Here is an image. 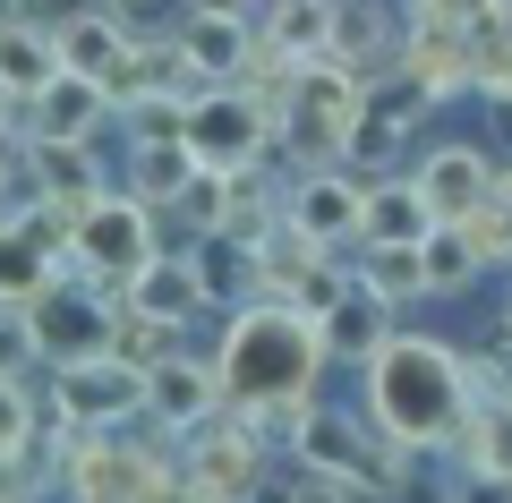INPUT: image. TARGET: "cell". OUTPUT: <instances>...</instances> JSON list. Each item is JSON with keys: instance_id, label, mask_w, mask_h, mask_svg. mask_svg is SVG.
<instances>
[{"instance_id": "1", "label": "cell", "mask_w": 512, "mask_h": 503, "mask_svg": "<svg viewBox=\"0 0 512 503\" xmlns=\"http://www.w3.org/2000/svg\"><path fill=\"white\" fill-rule=\"evenodd\" d=\"M359 376H367V418H376L393 444H410V452L453 444V427L478 410L470 376H461V350L427 342V333H393Z\"/></svg>"}, {"instance_id": "2", "label": "cell", "mask_w": 512, "mask_h": 503, "mask_svg": "<svg viewBox=\"0 0 512 503\" xmlns=\"http://www.w3.org/2000/svg\"><path fill=\"white\" fill-rule=\"evenodd\" d=\"M316 367H325V333H316V316H299V307L282 299H256L231 316V333H222V410H274V401H316Z\"/></svg>"}, {"instance_id": "3", "label": "cell", "mask_w": 512, "mask_h": 503, "mask_svg": "<svg viewBox=\"0 0 512 503\" xmlns=\"http://www.w3.org/2000/svg\"><path fill=\"white\" fill-rule=\"evenodd\" d=\"M299 461L333 469V478H342L350 495H367V503L410 495V478H419V452H410V444H393V435H384L376 418L333 410V401H316V410H308V427H299Z\"/></svg>"}, {"instance_id": "4", "label": "cell", "mask_w": 512, "mask_h": 503, "mask_svg": "<svg viewBox=\"0 0 512 503\" xmlns=\"http://www.w3.org/2000/svg\"><path fill=\"white\" fill-rule=\"evenodd\" d=\"M26 324H35V359H52V367L111 359L120 290H103L94 273H60L52 290H35V299H26Z\"/></svg>"}, {"instance_id": "5", "label": "cell", "mask_w": 512, "mask_h": 503, "mask_svg": "<svg viewBox=\"0 0 512 503\" xmlns=\"http://www.w3.org/2000/svg\"><path fill=\"white\" fill-rule=\"evenodd\" d=\"M146 256H163V248H154V214L128 197V188H111V197H94L86 214H77L69 256H52V265H60V273H94L103 290H120Z\"/></svg>"}, {"instance_id": "6", "label": "cell", "mask_w": 512, "mask_h": 503, "mask_svg": "<svg viewBox=\"0 0 512 503\" xmlns=\"http://www.w3.org/2000/svg\"><path fill=\"white\" fill-rule=\"evenodd\" d=\"M188 145H197L205 171H256V162L282 145V120L256 103V94L214 86V94H197V111H188Z\"/></svg>"}, {"instance_id": "7", "label": "cell", "mask_w": 512, "mask_h": 503, "mask_svg": "<svg viewBox=\"0 0 512 503\" xmlns=\"http://www.w3.org/2000/svg\"><path fill=\"white\" fill-rule=\"evenodd\" d=\"M180 469H188L214 503H248L256 478L274 469V452L256 444V427H248L239 410H222V418H205L197 435H180Z\"/></svg>"}, {"instance_id": "8", "label": "cell", "mask_w": 512, "mask_h": 503, "mask_svg": "<svg viewBox=\"0 0 512 503\" xmlns=\"http://www.w3.org/2000/svg\"><path fill=\"white\" fill-rule=\"evenodd\" d=\"M282 222H291L299 239H316V248H359L367 239V180L359 171H299L291 188H282Z\"/></svg>"}, {"instance_id": "9", "label": "cell", "mask_w": 512, "mask_h": 503, "mask_svg": "<svg viewBox=\"0 0 512 503\" xmlns=\"http://www.w3.org/2000/svg\"><path fill=\"white\" fill-rule=\"evenodd\" d=\"M52 410L69 418V427H111V435H120L128 418H146V367H128V359H86V367H60Z\"/></svg>"}, {"instance_id": "10", "label": "cell", "mask_w": 512, "mask_h": 503, "mask_svg": "<svg viewBox=\"0 0 512 503\" xmlns=\"http://www.w3.org/2000/svg\"><path fill=\"white\" fill-rule=\"evenodd\" d=\"M419 111H427V94L410 86V77L376 86V94H367V111L342 128V162H359V180H384V171L402 162V145H410V128H419Z\"/></svg>"}, {"instance_id": "11", "label": "cell", "mask_w": 512, "mask_h": 503, "mask_svg": "<svg viewBox=\"0 0 512 503\" xmlns=\"http://www.w3.org/2000/svg\"><path fill=\"white\" fill-rule=\"evenodd\" d=\"M146 418H163L171 444H180V435H197L205 418H222V376H214L205 359H180V350H171V359L146 376Z\"/></svg>"}, {"instance_id": "12", "label": "cell", "mask_w": 512, "mask_h": 503, "mask_svg": "<svg viewBox=\"0 0 512 503\" xmlns=\"http://www.w3.org/2000/svg\"><path fill=\"white\" fill-rule=\"evenodd\" d=\"M410 180H419V197H427V214H436V222H470L478 205L495 197V162L478 154V145H436Z\"/></svg>"}, {"instance_id": "13", "label": "cell", "mask_w": 512, "mask_h": 503, "mask_svg": "<svg viewBox=\"0 0 512 503\" xmlns=\"http://www.w3.org/2000/svg\"><path fill=\"white\" fill-rule=\"evenodd\" d=\"M103 120H111V94L94 86V77H60L52 94H35V103L18 111L26 145H94Z\"/></svg>"}, {"instance_id": "14", "label": "cell", "mask_w": 512, "mask_h": 503, "mask_svg": "<svg viewBox=\"0 0 512 503\" xmlns=\"http://www.w3.org/2000/svg\"><path fill=\"white\" fill-rule=\"evenodd\" d=\"M402 77L444 103V94L470 86V26H402Z\"/></svg>"}, {"instance_id": "15", "label": "cell", "mask_w": 512, "mask_h": 503, "mask_svg": "<svg viewBox=\"0 0 512 503\" xmlns=\"http://www.w3.org/2000/svg\"><path fill=\"white\" fill-rule=\"evenodd\" d=\"M171 43H180L188 77L214 94V86H239V69H248V52H256V26L248 18H188Z\"/></svg>"}, {"instance_id": "16", "label": "cell", "mask_w": 512, "mask_h": 503, "mask_svg": "<svg viewBox=\"0 0 512 503\" xmlns=\"http://www.w3.org/2000/svg\"><path fill=\"white\" fill-rule=\"evenodd\" d=\"M120 307L163 316V324H188L197 307H214V299H205V282H197V265H188V256H146V265L120 282Z\"/></svg>"}, {"instance_id": "17", "label": "cell", "mask_w": 512, "mask_h": 503, "mask_svg": "<svg viewBox=\"0 0 512 503\" xmlns=\"http://www.w3.org/2000/svg\"><path fill=\"white\" fill-rule=\"evenodd\" d=\"M316 333H325V359H350V367H367L384 342H393V307H384L376 290H359V282H350L342 299H333L325 316H316Z\"/></svg>"}, {"instance_id": "18", "label": "cell", "mask_w": 512, "mask_h": 503, "mask_svg": "<svg viewBox=\"0 0 512 503\" xmlns=\"http://www.w3.org/2000/svg\"><path fill=\"white\" fill-rule=\"evenodd\" d=\"M26 180H35V197L69 205V214H86L94 197H111V188H103V154H94V145H26Z\"/></svg>"}, {"instance_id": "19", "label": "cell", "mask_w": 512, "mask_h": 503, "mask_svg": "<svg viewBox=\"0 0 512 503\" xmlns=\"http://www.w3.org/2000/svg\"><path fill=\"white\" fill-rule=\"evenodd\" d=\"M60 35L52 26H35V18H18V26H0V86L18 94V103H35V94H52L60 86Z\"/></svg>"}, {"instance_id": "20", "label": "cell", "mask_w": 512, "mask_h": 503, "mask_svg": "<svg viewBox=\"0 0 512 503\" xmlns=\"http://www.w3.org/2000/svg\"><path fill=\"white\" fill-rule=\"evenodd\" d=\"M197 145H128V197L146 205V214H171V205L188 197V188H197Z\"/></svg>"}, {"instance_id": "21", "label": "cell", "mask_w": 512, "mask_h": 503, "mask_svg": "<svg viewBox=\"0 0 512 503\" xmlns=\"http://www.w3.org/2000/svg\"><path fill=\"white\" fill-rule=\"evenodd\" d=\"M128 43H137V26H128V18H111V9H86V18L60 26V69L103 86V77L128 60Z\"/></svg>"}, {"instance_id": "22", "label": "cell", "mask_w": 512, "mask_h": 503, "mask_svg": "<svg viewBox=\"0 0 512 503\" xmlns=\"http://www.w3.org/2000/svg\"><path fill=\"white\" fill-rule=\"evenodd\" d=\"M333 18H342V0H274L256 35L308 69V60H333Z\"/></svg>"}, {"instance_id": "23", "label": "cell", "mask_w": 512, "mask_h": 503, "mask_svg": "<svg viewBox=\"0 0 512 503\" xmlns=\"http://www.w3.org/2000/svg\"><path fill=\"white\" fill-rule=\"evenodd\" d=\"M436 231V214H427V197H419V180H367V239L376 248H419V239Z\"/></svg>"}, {"instance_id": "24", "label": "cell", "mask_w": 512, "mask_h": 503, "mask_svg": "<svg viewBox=\"0 0 512 503\" xmlns=\"http://www.w3.org/2000/svg\"><path fill=\"white\" fill-rule=\"evenodd\" d=\"M453 452H461L470 478H504L512 486V393L504 401H478V410L453 427Z\"/></svg>"}, {"instance_id": "25", "label": "cell", "mask_w": 512, "mask_h": 503, "mask_svg": "<svg viewBox=\"0 0 512 503\" xmlns=\"http://www.w3.org/2000/svg\"><path fill=\"white\" fill-rule=\"evenodd\" d=\"M359 111H367V94H359V77H350V69H333V60H308V69H299L291 120H316V128H333V137H342Z\"/></svg>"}, {"instance_id": "26", "label": "cell", "mask_w": 512, "mask_h": 503, "mask_svg": "<svg viewBox=\"0 0 512 503\" xmlns=\"http://www.w3.org/2000/svg\"><path fill=\"white\" fill-rule=\"evenodd\" d=\"M367 256H350V282L359 290H376L384 307H410V299H427V265H419V248H376V239H359Z\"/></svg>"}, {"instance_id": "27", "label": "cell", "mask_w": 512, "mask_h": 503, "mask_svg": "<svg viewBox=\"0 0 512 503\" xmlns=\"http://www.w3.org/2000/svg\"><path fill=\"white\" fill-rule=\"evenodd\" d=\"M248 503H359V495H350L333 469H316V461H299V452H282V461L256 478Z\"/></svg>"}, {"instance_id": "28", "label": "cell", "mask_w": 512, "mask_h": 503, "mask_svg": "<svg viewBox=\"0 0 512 503\" xmlns=\"http://www.w3.org/2000/svg\"><path fill=\"white\" fill-rule=\"evenodd\" d=\"M188 265H197L205 299H239V290H256V248H248V239H231V231H205Z\"/></svg>"}, {"instance_id": "29", "label": "cell", "mask_w": 512, "mask_h": 503, "mask_svg": "<svg viewBox=\"0 0 512 503\" xmlns=\"http://www.w3.org/2000/svg\"><path fill=\"white\" fill-rule=\"evenodd\" d=\"M419 265H427V290H461V282H478V256H470V239H461V222H436V231L419 239Z\"/></svg>"}, {"instance_id": "30", "label": "cell", "mask_w": 512, "mask_h": 503, "mask_svg": "<svg viewBox=\"0 0 512 503\" xmlns=\"http://www.w3.org/2000/svg\"><path fill=\"white\" fill-rule=\"evenodd\" d=\"M171 333H180V324H163V316H137V307H120V324H111V359H128V367H146V376H154V367H163L171 350H180Z\"/></svg>"}, {"instance_id": "31", "label": "cell", "mask_w": 512, "mask_h": 503, "mask_svg": "<svg viewBox=\"0 0 512 503\" xmlns=\"http://www.w3.org/2000/svg\"><path fill=\"white\" fill-rule=\"evenodd\" d=\"M188 111H197V94H154V103L120 111V120H128V145H180V137H188Z\"/></svg>"}, {"instance_id": "32", "label": "cell", "mask_w": 512, "mask_h": 503, "mask_svg": "<svg viewBox=\"0 0 512 503\" xmlns=\"http://www.w3.org/2000/svg\"><path fill=\"white\" fill-rule=\"evenodd\" d=\"M171 214H180L197 239H205V231H222V214H231V171H197V188H188Z\"/></svg>"}, {"instance_id": "33", "label": "cell", "mask_w": 512, "mask_h": 503, "mask_svg": "<svg viewBox=\"0 0 512 503\" xmlns=\"http://www.w3.org/2000/svg\"><path fill=\"white\" fill-rule=\"evenodd\" d=\"M461 239H470V256H478V273H487V265H512V222L495 214V205H478V214L461 222Z\"/></svg>"}, {"instance_id": "34", "label": "cell", "mask_w": 512, "mask_h": 503, "mask_svg": "<svg viewBox=\"0 0 512 503\" xmlns=\"http://www.w3.org/2000/svg\"><path fill=\"white\" fill-rule=\"evenodd\" d=\"M26 444H35V401L18 376H0V452H26Z\"/></svg>"}, {"instance_id": "35", "label": "cell", "mask_w": 512, "mask_h": 503, "mask_svg": "<svg viewBox=\"0 0 512 503\" xmlns=\"http://www.w3.org/2000/svg\"><path fill=\"white\" fill-rule=\"evenodd\" d=\"M342 290H350V265H342V256H325V265H316L308 282L291 290V307H299V316H325V307L342 299Z\"/></svg>"}, {"instance_id": "36", "label": "cell", "mask_w": 512, "mask_h": 503, "mask_svg": "<svg viewBox=\"0 0 512 503\" xmlns=\"http://www.w3.org/2000/svg\"><path fill=\"white\" fill-rule=\"evenodd\" d=\"M146 503H214V495H205V486H197V478H188V469H171V478H163V486H154V495H146Z\"/></svg>"}, {"instance_id": "37", "label": "cell", "mask_w": 512, "mask_h": 503, "mask_svg": "<svg viewBox=\"0 0 512 503\" xmlns=\"http://www.w3.org/2000/svg\"><path fill=\"white\" fill-rule=\"evenodd\" d=\"M26 180V128H0V188Z\"/></svg>"}, {"instance_id": "38", "label": "cell", "mask_w": 512, "mask_h": 503, "mask_svg": "<svg viewBox=\"0 0 512 503\" xmlns=\"http://www.w3.org/2000/svg\"><path fill=\"white\" fill-rule=\"evenodd\" d=\"M453 503H512V486H504V478H461Z\"/></svg>"}, {"instance_id": "39", "label": "cell", "mask_w": 512, "mask_h": 503, "mask_svg": "<svg viewBox=\"0 0 512 503\" xmlns=\"http://www.w3.org/2000/svg\"><path fill=\"white\" fill-rule=\"evenodd\" d=\"M188 18H248V0H188Z\"/></svg>"}, {"instance_id": "40", "label": "cell", "mask_w": 512, "mask_h": 503, "mask_svg": "<svg viewBox=\"0 0 512 503\" xmlns=\"http://www.w3.org/2000/svg\"><path fill=\"white\" fill-rule=\"evenodd\" d=\"M487 205H495V214L512 222V171H495V197H487Z\"/></svg>"}, {"instance_id": "41", "label": "cell", "mask_w": 512, "mask_h": 503, "mask_svg": "<svg viewBox=\"0 0 512 503\" xmlns=\"http://www.w3.org/2000/svg\"><path fill=\"white\" fill-rule=\"evenodd\" d=\"M94 9H111V18H137V9H163V0H94Z\"/></svg>"}, {"instance_id": "42", "label": "cell", "mask_w": 512, "mask_h": 503, "mask_svg": "<svg viewBox=\"0 0 512 503\" xmlns=\"http://www.w3.org/2000/svg\"><path fill=\"white\" fill-rule=\"evenodd\" d=\"M18 111H26V103H18L9 86H0V128H18Z\"/></svg>"}, {"instance_id": "43", "label": "cell", "mask_w": 512, "mask_h": 503, "mask_svg": "<svg viewBox=\"0 0 512 503\" xmlns=\"http://www.w3.org/2000/svg\"><path fill=\"white\" fill-rule=\"evenodd\" d=\"M26 18V0H0V26H18Z\"/></svg>"}, {"instance_id": "44", "label": "cell", "mask_w": 512, "mask_h": 503, "mask_svg": "<svg viewBox=\"0 0 512 503\" xmlns=\"http://www.w3.org/2000/svg\"><path fill=\"white\" fill-rule=\"evenodd\" d=\"M495 324H504V342H512V299H504V316H495Z\"/></svg>"}, {"instance_id": "45", "label": "cell", "mask_w": 512, "mask_h": 503, "mask_svg": "<svg viewBox=\"0 0 512 503\" xmlns=\"http://www.w3.org/2000/svg\"><path fill=\"white\" fill-rule=\"evenodd\" d=\"M495 9H504V18H512V0H495Z\"/></svg>"}, {"instance_id": "46", "label": "cell", "mask_w": 512, "mask_h": 503, "mask_svg": "<svg viewBox=\"0 0 512 503\" xmlns=\"http://www.w3.org/2000/svg\"><path fill=\"white\" fill-rule=\"evenodd\" d=\"M0 461H9V452H0Z\"/></svg>"}]
</instances>
